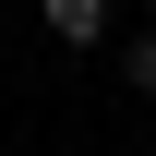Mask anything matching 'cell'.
Wrapping results in <instances>:
<instances>
[{
    "label": "cell",
    "instance_id": "1",
    "mask_svg": "<svg viewBox=\"0 0 156 156\" xmlns=\"http://www.w3.org/2000/svg\"><path fill=\"white\" fill-rule=\"evenodd\" d=\"M36 24H48L60 48H96L108 36V0H36Z\"/></svg>",
    "mask_w": 156,
    "mask_h": 156
},
{
    "label": "cell",
    "instance_id": "2",
    "mask_svg": "<svg viewBox=\"0 0 156 156\" xmlns=\"http://www.w3.org/2000/svg\"><path fill=\"white\" fill-rule=\"evenodd\" d=\"M132 96H156V24L132 36Z\"/></svg>",
    "mask_w": 156,
    "mask_h": 156
}]
</instances>
